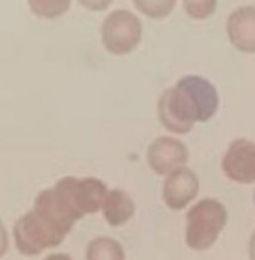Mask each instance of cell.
Here are the masks:
<instances>
[{"mask_svg":"<svg viewBox=\"0 0 255 260\" xmlns=\"http://www.w3.org/2000/svg\"><path fill=\"white\" fill-rule=\"evenodd\" d=\"M28 3L36 15L53 19L68 12L71 0H28Z\"/></svg>","mask_w":255,"mask_h":260,"instance_id":"11","label":"cell"},{"mask_svg":"<svg viewBox=\"0 0 255 260\" xmlns=\"http://www.w3.org/2000/svg\"><path fill=\"white\" fill-rule=\"evenodd\" d=\"M221 169L231 182L244 185L255 183V142L248 139L234 140L224 155Z\"/></svg>","mask_w":255,"mask_h":260,"instance_id":"5","label":"cell"},{"mask_svg":"<svg viewBox=\"0 0 255 260\" xmlns=\"http://www.w3.org/2000/svg\"><path fill=\"white\" fill-rule=\"evenodd\" d=\"M200 179L189 168H179L170 173L163 185V200L173 211L184 210L197 198Z\"/></svg>","mask_w":255,"mask_h":260,"instance_id":"7","label":"cell"},{"mask_svg":"<svg viewBox=\"0 0 255 260\" xmlns=\"http://www.w3.org/2000/svg\"><path fill=\"white\" fill-rule=\"evenodd\" d=\"M103 217L112 228L123 226L134 217L136 206L134 200L122 189H111L104 198Z\"/></svg>","mask_w":255,"mask_h":260,"instance_id":"9","label":"cell"},{"mask_svg":"<svg viewBox=\"0 0 255 260\" xmlns=\"http://www.w3.org/2000/svg\"><path fill=\"white\" fill-rule=\"evenodd\" d=\"M8 248H9V239H8V234L4 225L0 221V258H3L7 254Z\"/></svg>","mask_w":255,"mask_h":260,"instance_id":"15","label":"cell"},{"mask_svg":"<svg viewBox=\"0 0 255 260\" xmlns=\"http://www.w3.org/2000/svg\"><path fill=\"white\" fill-rule=\"evenodd\" d=\"M228 210L220 201L205 198L185 215V244L195 251L212 248L228 223Z\"/></svg>","mask_w":255,"mask_h":260,"instance_id":"3","label":"cell"},{"mask_svg":"<svg viewBox=\"0 0 255 260\" xmlns=\"http://www.w3.org/2000/svg\"><path fill=\"white\" fill-rule=\"evenodd\" d=\"M142 24L135 13L117 9L109 13L102 24V42L109 53L124 56L141 42Z\"/></svg>","mask_w":255,"mask_h":260,"instance_id":"4","label":"cell"},{"mask_svg":"<svg viewBox=\"0 0 255 260\" xmlns=\"http://www.w3.org/2000/svg\"><path fill=\"white\" fill-rule=\"evenodd\" d=\"M43 260H73L70 255L68 254H62V253H57V254H51V255L46 256Z\"/></svg>","mask_w":255,"mask_h":260,"instance_id":"17","label":"cell"},{"mask_svg":"<svg viewBox=\"0 0 255 260\" xmlns=\"http://www.w3.org/2000/svg\"><path fill=\"white\" fill-rule=\"evenodd\" d=\"M83 216L57 184L42 190L33 208L13 228L15 246L22 255H40L63 243L76 221Z\"/></svg>","mask_w":255,"mask_h":260,"instance_id":"1","label":"cell"},{"mask_svg":"<svg viewBox=\"0 0 255 260\" xmlns=\"http://www.w3.org/2000/svg\"><path fill=\"white\" fill-rule=\"evenodd\" d=\"M79 3L86 9L93 10V12H102L111 5L112 0H79Z\"/></svg>","mask_w":255,"mask_h":260,"instance_id":"14","label":"cell"},{"mask_svg":"<svg viewBox=\"0 0 255 260\" xmlns=\"http://www.w3.org/2000/svg\"><path fill=\"white\" fill-rule=\"evenodd\" d=\"M218 106L217 89L210 80L200 75H187L163 91L157 102V117L168 131L187 135L196 123L210 121Z\"/></svg>","mask_w":255,"mask_h":260,"instance_id":"2","label":"cell"},{"mask_svg":"<svg viewBox=\"0 0 255 260\" xmlns=\"http://www.w3.org/2000/svg\"><path fill=\"white\" fill-rule=\"evenodd\" d=\"M185 13L197 20L207 19L215 13L217 0H183Z\"/></svg>","mask_w":255,"mask_h":260,"instance_id":"13","label":"cell"},{"mask_svg":"<svg viewBox=\"0 0 255 260\" xmlns=\"http://www.w3.org/2000/svg\"><path fill=\"white\" fill-rule=\"evenodd\" d=\"M147 164L157 175H168L183 168L189 160V151L184 142L169 136L155 139L146 154Z\"/></svg>","mask_w":255,"mask_h":260,"instance_id":"6","label":"cell"},{"mask_svg":"<svg viewBox=\"0 0 255 260\" xmlns=\"http://www.w3.org/2000/svg\"><path fill=\"white\" fill-rule=\"evenodd\" d=\"M229 41L243 53H255V7L243 5L234 10L226 22Z\"/></svg>","mask_w":255,"mask_h":260,"instance_id":"8","label":"cell"},{"mask_svg":"<svg viewBox=\"0 0 255 260\" xmlns=\"http://www.w3.org/2000/svg\"><path fill=\"white\" fill-rule=\"evenodd\" d=\"M254 205H255V192H254Z\"/></svg>","mask_w":255,"mask_h":260,"instance_id":"18","label":"cell"},{"mask_svg":"<svg viewBox=\"0 0 255 260\" xmlns=\"http://www.w3.org/2000/svg\"><path fill=\"white\" fill-rule=\"evenodd\" d=\"M85 260H126V253L116 239L99 236L86 245Z\"/></svg>","mask_w":255,"mask_h":260,"instance_id":"10","label":"cell"},{"mask_svg":"<svg viewBox=\"0 0 255 260\" xmlns=\"http://www.w3.org/2000/svg\"><path fill=\"white\" fill-rule=\"evenodd\" d=\"M135 7L152 19H163L174 9L177 0H132Z\"/></svg>","mask_w":255,"mask_h":260,"instance_id":"12","label":"cell"},{"mask_svg":"<svg viewBox=\"0 0 255 260\" xmlns=\"http://www.w3.org/2000/svg\"><path fill=\"white\" fill-rule=\"evenodd\" d=\"M248 254H249V259L255 260V231L253 234H251L250 240H249Z\"/></svg>","mask_w":255,"mask_h":260,"instance_id":"16","label":"cell"}]
</instances>
